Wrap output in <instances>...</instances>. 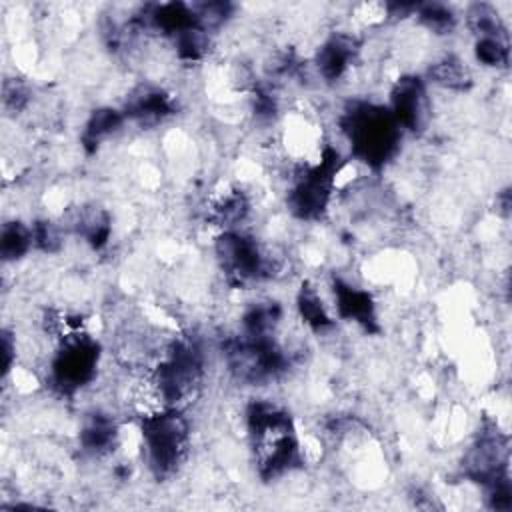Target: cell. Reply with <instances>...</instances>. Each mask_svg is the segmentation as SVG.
Listing matches in <instances>:
<instances>
[{"label":"cell","instance_id":"obj_1","mask_svg":"<svg viewBox=\"0 0 512 512\" xmlns=\"http://www.w3.org/2000/svg\"><path fill=\"white\" fill-rule=\"evenodd\" d=\"M246 426L264 482L276 480L304 464L302 444L292 416L274 402L254 400L246 408Z\"/></svg>","mask_w":512,"mask_h":512},{"label":"cell","instance_id":"obj_2","mask_svg":"<svg viewBox=\"0 0 512 512\" xmlns=\"http://www.w3.org/2000/svg\"><path fill=\"white\" fill-rule=\"evenodd\" d=\"M340 130L350 154L372 170H382L400 150L402 128L384 104L354 100L340 114Z\"/></svg>","mask_w":512,"mask_h":512},{"label":"cell","instance_id":"obj_3","mask_svg":"<svg viewBox=\"0 0 512 512\" xmlns=\"http://www.w3.org/2000/svg\"><path fill=\"white\" fill-rule=\"evenodd\" d=\"M142 454L154 478H170L190 452V422L182 408L160 406L144 412L138 422Z\"/></svg>","mask_w":512,"mask_h":512},{"label":"cell","instance_id":"obj_4","mask_svg":"<svg viewBox=\"0 0 512 512\" xmlns=\"http://www.w3.org/2000/svg\"><path fill=\"white\" fill-rule=\"evenodd\" d=\"M204 378V352L194 338L170 340L150 372V388L160 406L182 408Z\"/></svg>","mask_w":512,"mask_h":512},{"label":"cell","instance_id":"obj_5","mask_svg":"<svg viewBox=\"0 0 512 512\" xmlns=\"http://www.w3.org/2000/svg\"><path fill=\"white\" fill-rule=\"evenodd\" d=\"M342 166L344 158L340 150L326 144L314 164H306L294 172L286 196V206L294 218L306 222L324 218Z\"/></svg>","mask_w":512,"mask_h":512},{"label":"cell","instance_id":"obj_6","mask_svg":"<svg viewBox=\"0 0 512 512\" xmlns=\"http://www.w3.org/2000/svg\"><path fill=\"white\" fill-rule=\"evenodd\" d=\"M102 360L100 342L84 330L60 336L48 366V382L62 396H74L94 382Z\"/></svg>","mask_w":512,"mask_h":512},{"label":"cell","instance_id":"obj_7","mask_svg":"<svg viewBox=\"0 0 512 512\" xmlns=\"http://www.w3.org/2000/svg\"><path fill=\"white\" fill-rule=\"evenodd\" d=\"M216 260L230 286L244 288L260 280L270 278L274 272L272 256L260 246V242L238 228L222 230L214 244Z\"/></svg>","mask_w":512,"mask_h":512},{"label":"cell","instance_id":"obj_8","mask_svg":"<svg viewBox=\"0 0 512 512\" xmlns=\"http://www.w3.org/2000/svg\"><path fill=\"white\" fill-rule=\"evenodd\" d=\"M508 436L498 430L494 422L482 426L476 440L464 454L462 474L480 484L490 486L492 482L510 476L508 474Z\"/></svg>","mask_w":512,"mask_h":512},{"label":"cell","instance_id":"obj_9","mask_svg":"<svg viewBox=\"0 0 512 512\" xmlns=\"http://www.w3.org/2000/svg\"><path fill=\"white\" fill-rule=\"evenodd\" d=\"M402 132L420 134L430 120V100L426 80L416 74L400 76L390 88V102L386 104Z\"/></svg>","mask_w":512,"mask_h":512},{"label":"cell","instance_id":"obj_10","mask_svg":"<svg viewBox=\"0 0 512 512\" xmlns=\"http://www.w3.org/2000/svg\"><path fill=\"white\" fill-rule=\"evenodd\" d=\"M332 296L336 314L346 320L354 322L366 332H378V312L372 294L360 286H354L342 278H334L332 282Z\"/></svg>","mask_w":512,"mask_h":512},{"label":"cell","instance_id":"obj_11","mask_svg":"<svg viewBox=\"0 0 512 512\" xmlns=\"http://www.w3.org/2000/svg\"><path fill=\"white\" fill-rule=\"evenodd\" d=\"M122 112L126 120H132L140 126H154L166 120L176 112V102L170 92L160 86L140 84L126 98Z\"/></svg>","mask_w":512,"mask_h":512},{"label":"cell","instance_id":"obj_12","mask_svg":"<svg viewBox=\"0 0 512 512\" xmlns=\"http://www.w3.org/2000/svg\"><path fill=\"white\" fill-rule=\"evenodd\" d=\"M358 54L360 42L356 40V36L346 32L330 34L314 56L318 76L326 82H338L342 76H346L350 66L356 62Z\"/></svg>","mask_w":512,"mask_h":512},{"label":"cell","instance_id":"obj_13","mask_svg":"<svg viewBox=\"0 0 512 512\" xmlns=\"http://www.w3.org/2000/svg\"><path fill=\"white\" fill-rule=\"evenodd\" d=\"M118 436H120V432H118L116 420L110 414L96 410V412L84 416L80 432H78V442L86 454L104 456L114 450Z\"/></svg>","mask_w":512,"mask_h":512},{"label":"cell","instance_id":"obj_14","mask_svg":"<svg viewBox=\"0 0 512 512\" xmlns=\"http://www.w3.org/2000/svg\"><path fill=\"white\" fill-rule=\"evenodd\" d=\"M126 122V116L122 110L118 108H112V106H102V108H96L86 124H84V130H82V136H80V142L84 146V150L88 154L96 152L98 146L108 140L110 136H114Z\"/></svg>","mask_w":512,"mask_h":512},{"label":"cell","instance_id":"obj_15","mask_svg":"<svg viewBox=\"0 0 512 512\" xmlns=\"http://www.w3.org/2000/svg\"><path fill=\"white\" fill-rule=\"evenodd\" d=\"M296 310L300 320L314 332H324L334 326V318L330 316L320 292L310 284L304 282L296 294Z\"/></svg>","mask_w":512,"mask_h":512},{"label":"cell","instance_id":"obj_16","mask_svg":"<svg viewBox=\"0 0 512 512\" xmlns=\"http://www.w3.org/2000/svg\"><path fill=\"white\" fill-rule=\"evenodd\" d=\"M76 232L94 248L100 250L108 244L110 240V232H112V222L110 216L104 208L92 206V208H84L78 212L76 220H74Z\"/></svg>","mask_w":512,"mask_h":512},{"label":"cell","instance_id":"obj_17","mask_svg":"<svg viewBox=\"0 0 512 512\" xmlns=\"http://www.w3.org/2000/svg\"><path fill=\"white\" fill-rule=\"evenodd\" d=\"M428 78H430V82H434L446 90H458V92L468 90V86L472 84V76H470L468 68L454 54H446L440 60H436L428 70Z\"/></svg>","mask_w":512,"mask_h":512},{"label":"cell","instance_id":"obj_18","mask_svg":"<svg viewBox=\"0 0 512 512\" xmlns=\"http://www.w3.org/2000/svg\"><path fill=\"white\" fill-rule=\"evenodd\" d=\"M34 248L32 226L20 220H8L2 224L0 232V254L4 262H16L24 258Z\"/></svg>","mask_w":512,"mask_h":512},{"label":"cell","instance_id":"obj_19","mask_svg":"<svg viewBox=\"0 0 512 512\" xmlns=\"http://www.w3.org/2000/svg\"><path fill=\"white\" fill-rule=\"evenodd\" d=\"M466 22L476 38L508 36V28L492 4H486V2L472 4L466 12Z\"/></svg>","mask_w":512,"mask_h":512},{"label":"cell","instance_id":"obj_20","mask_svg":"<svg viewBox=\"0 0 512 512\" xmlns=\"http://www.w3.org/2000/svg\"><path fill=\"white\" fill-rule=\"evenodd\" d=\"M248 210H250L248 198L240 190H232V192H226L214 204L210 218L224 230H230V228H236L246 218Z\"/></svg>","mask_w":512,"mask_h":512},{"label":"cell","instance_id":"obj_21","mask_svg":"<svg viewBox=\"0 0 512 512\" xmlns=\"http://www.w3.org/2000/svg\"><path fill=\"white\" fill-rule=\"evenodd\" d=\"M414 18L418 20L420 26H424L432 34H450L458 22L454 10L440 2L418 4Z\"/></svg>","mask_w":512,"mask_h":512},{"label":"cell","instance_id":"obj_22","mask_svg":"<svg viewBox=\"0 0 512 512\" xmlns=\"http://www.w3.org/2000/svg\"><path fill=\"white\" fill-rule=\"evenodd\" d=\"M474 56L482 66L506 68L510 64V40H508V36L476 38Z\"/></svg>","mask_w":512,"mask_h":512},{"label":"cell","instance_id":"obj_23","mask_svg":"<svg viewBox=\"0 0 512 512\" xmlns=\"http://www.w3.org/2000/svg\"><path fill=\"white\" fill-rule=\"evenodd\" d=\"M174 52L184 62H198L208 54L210 48V34L204 32L200 26H194L176 38H172Z\"/></svg>","mask_w":512,"mask_h":512},{"label":"cell","instance_id":"obj_24","mask_svg":"<svg viewBox=\"0 0 512 512\" xmlns=\"http://www.w3.org/2000/svg\"><path fill=\"white\" fill-rule=\"evenodd\" d=\"M192 10H194V18H196V24L212 34L214 30L222 28L232 12H234V6L230 2H200V4H192Z\"/></svg>","mask_w":512,"mask_h":512},{"label":"cell","instance_id":"obj_25","mask_svg":"<svg viewBox=\"0 0 512 512\" xmlns=\"http://www.w3.org/2000/svg\"><path fill=\"white\" fill-rule=\"evenodd\" d=\"M34 248L42 252H56L60 248V230L50 220H36L32 224Z\"/></svg>","mask_w":512,"mask_h":512},{"label":"cell","instance_id":"obj_26","mask_svg":"<svg viewBox=\"0 0 512 512\" xmlns=\"http://www.w3.org/2000/svg\"><path fill=\"white\" fill-rule=\"evenodd\" d=\"M16 362V338L14 334L4 328L2 330V376L6 378Z\"/></svg>","mask_w":512,"mask_h":512}]
</instances>
